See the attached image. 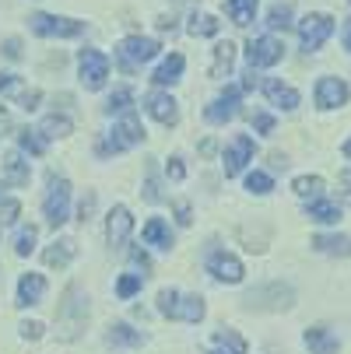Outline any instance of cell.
<instances>
[{
    "label": "cell",
    "instance_id": "14",
    "mask_svg": "<svg viewBox=\"0 0 351 354\" xmlns=\"http://www.w3.org/2000/svg\"><path fill=\"white\" fill-rule=\"evenodd\" d=\"M348 102V84L341 77H320L316 84V106L320 109H341Z\"/></svg>",
    "mask_w": 351,
    "mask_h": 354
},
{
    "label": "cell",
    "instance_id": "45",
    "mask_svg": "<svg viewBox=\"0 0 351 354\" xmlns=\"http://www.w3.org/2000/svg\"><path fill=\"white\" fill-rule=\"evenodd\" d=\"M4 57H8V60H18V57H21V42H18V39H8V42H4Z\"/></svg>",
    "mask_w": 351,
    "mask_h": 354
},
{
    "label": "cell",
    "instance_id": "50",
    "mask_svg": "<svg viewBox=\"0 0 351 354\" xmlns=\"http://www.w3.org/2000/svg\"><path fill=\"white\" fill-rule=\"evenodd\" d=\"M341 151H344V155L351 158V140H344V147H341Z\"/></svg>",
    "mask_w": 351,
    "mask_h": 354
},
{
    "label": "cell",
    "instance_id": "13",
    "mask_svg": "<svg viewBox=\"0 0 351 354\" xmlns=\"http://www.w3.org/2000/svg\"><path fill=\"white\" fill-rule=\"evenodd\" d=\"M208 270L218 281H225V284H239L242 281V263L232 257V252H222V249H215L211 257H208Z\"/></svg>",
    "mask_w": 351,
    "mask_h": 354
},
{
    "label": "cell",
    "instance_id": "39",
    "mask_svg": "<svg viewBox=\"0 0 351 354\" xmlns=\"http://www.w3.org/2000/svg\"><path fill=\"white\" fill-rule=\"evenodd\" d=\"M137 291H141V274L120 277V284H116V295H120V298H130V295H137Z\"/></svg>",
    "mask_w": 351,
    "mask_h": 354
},
{
    "label": "cell",
    "instance_id": "28",
    "mask_svg": "<svg viewBox=\"0 0 351 354\" xmlns=\"http://www.w3.org/2000/svg\"><path fill=\"white\" fill-rule=\"evenodd\" d=\"M71 130H74V123H71L67 116H46V120L39 123V133L49 137V140H53V137H67Z\"/></svg>",
    "mask_w": 351,
    "mask_h": 354
},
{
    "label": "cell",
    "instance_id": "19",
    "mask_svg": "<svg viewBox=\"0 0 351 354\" xmlns=\"http://www.w3.org/2000/svg\"><path fill=\"white\" fill-rule=\"evenodd\" d=\"M306 347L313 351V354H337V337L327 330V326H309L306 330Z\"/></svg>",
    "mask_w": 351,
    "mask_h": 354
},
{
    "label": "cell",
    "instance_id": "37",
    "mask_svg": "<svg viewBox=\"0 0 351 354\" xmlns=\"http://www.w3.org/2000/svg\"><path fill=\"white\" fill-rule=\"evenodd\" d=\"M271 186H274V183H271L267 172H249V176H246V189H249V193H260V196H264V193H271Z\"/></svg>",
    "mask_w": 351,
    "mask_h": 354
},
{
    "label": "cell",
    "instance_id": "12",
    "mask_svg": "<svg viewBox=\"0 0 351 354\" xmlns=\"http://www.w3.org/2000/svg\"><path fill=\"white\" fill-rule=\"evenodd\" d=\"M253 155H257L253 137L239 133V137L232 140V147L225 151V176H239V172L246 169V162H253Z\"/></svg>",
    "mask_w": 351,
    "mask_h": 354
},
{
    "label": "cell",
    "instance_id": "18",
    "mask_svg": "<svg viewBox=\"0 0 351 354\" xmlns=\"http://www.w3.org/2000/svg\"><path fill=\"white\" fill-rule=\"evenodd\" d=\"M46 295V277L42 274H25L18 281V306H35Z\"/></svg>",
    "mask_w": 351,
    "mask_h": 354
},
{
    "label": "cell",
    "instance_id": "26",
    "mask_svg": "<svg viewBox=\"0 0 351 354\" xmlns=\"http://www.w3.org/2000/svg\"><path fill=\"white\" fill-rule=\"evenodd\" d=\"M183 67H186V60H183L179 53H172V57H169V60L152 74V81H155V84H176V81H179V74H183Z\"/></svg>",
    "mask_w": 351,
    "mask_h": 354
},
{
    "label": "cell",
    "instance_id": "9",
    "mask_svg": "<svg viewBox=\"0 0 351 354\" xmlns=\"http://www.w3.org/2000/svg\"><path fill=\"white\" fill-rule=\"evenodd\" d=\"M281 57H285V42L274 39V35L249 39V46H246V60H249V67H274Z\"/></svg>",
    "mask_w": 351,
    "mask_h": 354
},
{
    "label": "cell",
    "instance_id": "4",
    "mask_svg": "<svg viewBox=\"0 0 351 354\" xmlns=\"http://www.w3.org/2000/svg\"><path fill=\"white\" fill-rule=\"evenodd\" d=\"M141 140H144L141 120H137L134 109H127L123 120L113 127V133H109L102 144H98V155H116V151H127V147H134V144H141Z\"/></svg>",
    "mask_w": 351,
    "mask_h": 354
},
{
    "label": "cell",
    "instance_id": "22",
    "mask_svg": "<svg viewBox=\"0 0 351 354\" xmlns=\"http://www.w3.org/2000/svg\"><path fill=\"white\" fill-rule=\"evenodd\" d=\"M313 249L327 252V257H351V239L348 235H316Z\"/></svg>",
    "mask_w": 351,
    "mask_h": 354
},
{
    "label": "cell",
    "instance_id": "47",
    "mask_svg": "<svg viewBox=\"0 0 351 354\" xmlns=\"http://www.w3.org/2000/svg\"><path fill=\"white\" fill-rule=\"evenodd\" d=\"M341 186H344V204H351V172H341Z\"/></svg>",
    "mask_w": 351,
    "mask_h": 354
},
{
    "label": "cell",
    "instance_id": "11",
    "mask_svg": "<svg viewBox=\"0 0 351 354\" xmlns=\"http://www.w3.org/2000/svg\"><path fill=\"white\" fill-rule=\"evenodd\" d=\"M0 95H8V98H15V102L25 109V113H32L35 106H39V88H28L21 77H15V74H0Z\"/></svg>",
    "mask_w": 351,
    "mask_h": 354
},
{
    "label": "cell",
    "instance_id": "43",
    "mask_svg": "<svg viewBox=\"0 0 351 354\" xmlns=\"http://www.w3.org/2000/svg\"><path fill=\"white\" fill-rule=\"evenodd\" d=\"M91 211H95V193H88V196L81 200V207H78V218H81V221H88V218H91Z\"/></svg>",
    "mask_w": 351,
    "mask_h": 354
},
{
    "label": "cell",
    "instance_id": "33",
    "mask_svg": "<svg viewBox=\"0 0 351 354\" xmlns=\"http://www.w3.org/2000/svg\"><path fill=\"white\" fill-rule=\"evenodd\" d=\"M215 344L228 347L232 354H246V340H242L235 330H218V333H215Z\"/></svg>",
    "mask_w": 351,
    "mask_h": 354
},
{
    "label": "cell",
    "instance_id": "48",
    "mask_svg": "<svg viewBox=\"0 0 351 354\" xmlns=\"http://www.w3.org/2000/svg\"><path fill=\"white\" fill-rule=\"evenodd\" d=\"M344 49H348V53H351V18L344 21Z\"/></svg>",
    "mask_w": 351,
    "mask_h": 354
},
{
    "label": "cell",
    "instance_id": "46",
    "mask_svg": "<svg viewBox=\"0 0 351 354\" xmlns=\"http://www.w3.org/2000/svg\"><path fill=\"white\" fill-rule=\"evenodd\" d=\"M176 221L179 225H190L193 218H190V204H186V200H179V204H176Z\"/></svg>",
    "mask_w": 351,
    "mask_h": 354
},
{
    "label": "cell",
    "instance_id": "24",
    "mask_svg": "<svg viewBox=\"0 0 351 354\" xmlns=\"http://www.w3.org/2000/svg\"><path fill=\"white\" fill-rule=\"evenodd\" d=\"M28 162L18 155V151H11V155H4V179L11 183V186H25L28 183Z\"/></svg>",
    "mask_w": 351,
    "mask_h": 354
},
{
    "label": "cell",
    "instance_id": "7",
    "mask_svg": "<svg viewBox=\"0 0 351 354\" xmlns=\"http://www.w3.org/2000/svg\"><path fill=\"white\" fill-rule=\"evenodd\" d=\"M78 67H81V84L88 91H98L109 77V57L98 53V49H81L78 53Z\"/></svg>",
    "mask_w": 351,
    "mask_h": 354
},
{
    "label": "cell",
    "instance_id": "32",
    "mask_svg": "<svg viewBox=\"0 0 351 354\" xmlns=\"http://www.w3.org/2000/svg\"><path fill=\"white\" fill-rule=\"evenodd\" d=\"M18 144L28 151V155H46V140L39 137V130H21L18 133Z\"/></svg>",
    "mask_w": 351,
    "mask_h": 354
},
{
    "label": "cell",
    "instance_id": "44",
    "mask_svg": "<svg viewBox=\"0 0 351 354\" xmlns=\"http://www.w3.org/2000/svg\"><path fill=\"white\" fill-rule=\"evenodd\" d=\"M130 263H134V267H141V270H152V260H147L141 249H130Z\"/></svg>",
    "mask_w": 351,
    "mask_h": 354
},
{
    "label": "cell",
    "instance_id": "31",
    "mask_svg": "<svg viewBox=\"0 0 351 354\" xmlns=\"http://www.w3.org/2000/svg\"><path fill=\"white\" fill-rule=\"evenodd\" d=\"M295 193L306 196V200H313V196L323 193V179H320V176H298V179H295Z\"/></svg>",
    "mask_w": 351,
    "mask_h": 354
},
{
    "label": "cell",
    "instance_id": "5",
    "mask_svg": "<svg viewBox=\"0 0 351 354\" xmlns=\"http://www.w3.org/2000/svg\"><path fill=\"white\" fill-rule=\"evenodd\" d=\"M67 207H71V183L49 176V193H46V200H42L46 221L53 225V228H60V225L67 221Z\"/></svg>",
    "mask_w": 351,
    "mask_h": 354
},
{
    "label": "cell",
    "instance_id": "1",
    "mask_svg": "<svg viewBox=\"0 0 351 354\" xmlns=\"http://www.w3.org/2000/svg\"><path fill=\"white\" fill-rule=\"evenodd\" d=\"M84 319H88V306L78 288H67L64 291V301L57 309V330H60V340H78L81 330H84Z\"/></svg>",
    "mask_w": 351,
    "mask_h": 354
},
{
    "label": "cell",
    "instance_id": "23",
    "mask_svg": "<svg viewBox=\"0 0 351 354\" xmlns=\"http://www.w3.org/2000/svg\"><path fill=\"white\" fill-rule=\"evenodd\" d=\"M232 64H235V46L232 42H218L215 46V64H211V77L222 81L232 74Z\"/></svg>",
    "mask_w": 351,
    "mask_h": 354
},
{
    "label": "cell",
    "instance_id": "2",
    "mask_svg": "<svg viewBox=\"0 0 351 354\" xmlns=\"http://www.w3.org/2000/svg\"><path fill=\"white\" fill-rule=\"evenodd\" d=\"M159 49H162V46H159L155 39H147V35H130V39H123V42L116 46V64H120L123 74H134L141 64L155 60Z\"/></svg>",
    "mask_w": 351,
    "mask_h": 354
},
{
    "label": "cell",
    "instance_id": "34",
    "mask_svg": "<svg viewBox=\"0 0 351 354\" xmlns=\"http://www.w3.org/2000/svg\"><path fill=\"white\" fill-rule=\"evenodd\" d=\"M35 239H39V232H35L32 225L18 228V239H15V249H18V257H28V252L35 249Z\"/></svg>",
    "mask_w": 351,
    "mask_h": 354
},
{
    "label": "cell",
    "instance_id": "21",
    "mask_svg": "<svg viewBox=\"0 0 351 354\" xmlns=\"http://www.w3.org/2000/svg\"><path fill=\"white\" fill-rule=\"evenodd\" d=\"M78 257V245L71 242V239H60V242H53V245H49L46 252H42V260H46V267H67L71 260Z\"/></svg>",
    "mask_w": 351,
    "mask_h": 354
},
{
    "label": "cell",
    "instance_id": "29",
    "mask_svg": "<svg viewBox=\"0 0 351 354\" xmlns=\"http://www.w3.org/2000/svg\"><path fill=\"white\" fill-rule=\"evenodd\" d=\"M190 35H218L222 32V21L215 15H190Z\"/></svg>",
    "mask_w": 351,
    "mask_h": 354
},
{
    "label": "cell",
    "instance_id": "10",
    "mask_svg": "<svg viewBox=\"0 0 351 354\" xmlns=\"http://www.w3.org/2000/svg\"><path fill=\"white\" fill-rule=\"evenodd\" d=\"M239 98H242V84H232V88H225V95H218L215 102L204 109V120L208 123H228L235 113H239Z\"/></svg>",
    "mask_w": 351,
    "mask_h": 354
},
{
    "label": "cell",
    "instance_id": "20",
    "mask_svg": "<svg viewBox=\"0 0 351 354\" xmlns=\"http://www.w3.org/2000/svg\"><path fill=\"white\" fill-rule=\"evenodd\" d=\"M306 218L309 221H320V225H334L341 218V207L334 204V200H327V196H313L309 207H306Z\"/></svg>",
    "mask_w": 351,
    "mask_h": 354
},
{
    "label": "cell",
    "instance_id": "51",
    "mask_svg": "<svg viewBox=\"0 0 351 354\" xmlns=\"http://www.w3.org/2000/svg\"><path fill=\"white\" fill-rule=\"evenodd\" d=\"M211 354H218V351H211Z\"/></svg>",
    "mask_w": 351,
    "mask_h": 354
},
{
    "label": "cell",
    "instance_id": "49",
    "mask_svg": "<svg viewBox=\"0 0 351 354\" xmlns=\"http://www.w3.org/2000/svg\"><path fill=\"white\" fill-rule=\"evenodd\" d=\"M8 127H11V120H8V113H4V109H0V133H4Z\"/></svg>",
    "mask_w": 351,
    "mask_h": 354
},
{
    "label": "cell",
    "instance_id": "30",
    "mask_svg": "<svg viewBox=\"0 0 351 354\" xmlns=\"http://www.w3.org/2000/svg\"><path fill=\"white\" fill-rule=\"evenodd\" d=\"M106 340H109V344H123V347H137V344H141L144 337H141L137 330H130L127 323H116V326H109Z\"/></svg>",
    "mask_w": 351,
    "mask_h": 354
},
{
    "label": "cell",
    "instance_id": "35",
    "mask_svg": "<svg viewBox=\"0 0 351 354\" xmlns=\"http://www.w3.org/2000/svg\"><path fill=\"white\" fill-rule=\"evenodd\" d=\"M291 25V4H278L267 15V28H288Z\"/></svg>",
    "mask_w": 351,
    "mask_h": 354
},
{
    "label": "cell",
    "instance_id": "40",
    "mask_svg": "<svg viewBox=\"0 0 351 354\" xmlns=\"http://www.w3.org/2000/svg\"><path fill=\"white\" fill-rule=\"evenodd\" d=\"M253 127H257L260 133H271V130H274V120H271L267 113H253Z\"/></svg>",
    "mask_w": 351,
    "mask_h": 354
},
{
    "label": "cell",
    "instance_id": "15",
    "mask_svg": "<svg viewBox=\"0 0 351 354\" xmlns=\"http://www.w3.org/2000/svg\"><path fill=\"white\" fill-rule=\"evenodd\" d=\"M130 228H134V218H130V211H127V207H113V214H109V221H106V242H109L113 249L127 245V239H130Z\"/></svg>",
    "mask_w": 351,
    "mask_h": 354
},
{
    "label": "cell",
    "instance_id": "36",
    "mask_svg": "<svg viewBox=\"0 0 351 354\" xmlns=\"http://www.w3.org/2000/svg\"><path fill=\"white\" fill-rule=\"evenodd\" d=\"M130 102H134V91H130V88H120V91H113V98L106 102V109H109V113H127Z\"/></svg>",
    "mask_w": 351,
    "mask_h": 354
},
{
    "label": "cell",
    "instance_id": "25",
    "mask_svg": "<svg viewBox=\"0 0 351 354\" xmlns=\"http://www.w3.org/2000/svg\"><path fill=\"white\" fill-rule=\"evenodd\" d=\"M144 242H147V245H159V249H169V245H172L169 225H165L162 218H152V221L144 225Z\"/></svg>",
    "mask_w": 351,
    "mask_h": 354
},
{
    "label": "cell",
    "instance_id": "8",
    "mask_svg": "<svg viewBox=\"0 0 351 354\" xmlns=\"http://www.w3.org/2000/svg\"><path fill=\"white\" fill-rule=\"evenodd\" d=\"M330 35H334V18L330 15H306L303 21H298V39H303L306 53L320 49Z\"/></svg>",
    "mask_w": 351,
    "mask_h": 354
},
{
    "label": "cell",
    "instance_id": "6",
    "mask_svg": "<svg viewBox=\"0 0 351 354\" xmlns=\"http://www.w3.org/2000/svg\"><path fill=\"white\" fill-rule=\"evenodd\" d=\"M28 28L42 39H74L84 32V21H74V18H57V15H32L28 18Z\"/></svg>",
    "mask_w": 351,
    "mask_h": 354
},
{
    "label": "cell",
    "instance_id": "17",
    "mask_svg": "<svg viewBox=\"0 0 351 354\" xmlns=\"http://www.w3.org/2000/svg\"><path fill=\"white\" fill-rule=\"evenodd\" d=\"M264 95H267L271 106H281V109H295L298 106V91L288 88V84H281L278 77H267L264 81Z\"/></svg>",
    "mask_w": 351,
    "mask_h": 354
},
{
    "label": "cell",
    "instance_id": "41",
    "mask_svg": "<svg viewBox=\"0 0 351 354\" xmlns=\"http://www.w3.org/2000/svg\"><path fill=\"white\" fill-rule=\"evenodd\" d=\"M165 172H169V179H183L186 176V169H183V158H169V165H165Z\"/></svg>",
    "mask_w": 351,
    "mask_h": 354
},
{
    "label": "cell",
    "instance_id": "38",
    "mask_svg": "<svg viewBox=\"0 0 351 354\" xmlns=\"http://www.w3.org/2000/svg\"><path fill=\"white\" fill-rule=\"evenodd\" d=\"M21 214V204L18 200H0V225H15Z\"/></svg>",
    "mask_w": 351,
    "mask_h": 354
},
{
    "label": "cell",
    "instance_id": "42",
    "mask_svg": "<svg viewBox=\"0 0 351 354\" xmlns=\"http://www.w3.org/2000/svg\"><path fill=\"white\" fill-rule=\"evenodd\" d=\"M18 330H21L25 340H39V337H42V323H21Z\"/></svg>",
    "mask_w": 351,
    "mask_h": 354
},
{
    "label": "cell",
    "instance_id": "16",
    "mask_svg": "<svg viewBox=\"0 0 351 354\" xmlns=\"http://www.w3.org/2000/svg\"><path fill=\"white\" fill-rule=\"evenodd\" d=\"M147 116L159 120L162 127H172L179 120V109H176V98L165 95V91H152L147 95Z\"/></svg>",
    "mask_w": 351,
    "mask_h": 354
},
{
    "label": "cell",
    "instance_id": "27",
    "mask_svg": "<svg viewBox=\"0 0 351 354\" xmlns=\"http://www.w3.org/2000/svg\"><path fill=\"white\" fill-rule=\"evenodd\" d=\"M225 11H228V18L235 25H249V21H253V15H257V0H228Z\"/></svg>",
    "mask_w": 351,
    "mask_h": 354
},
{
    "label": "cell",
    "instance_id": "3",
    "mask_svg": "<svg viewBox=\"0 0 351 354\" xmlns=\"http://www.w3.org/2000/svg\"><path fill=\"white\" fill-rule=\"evenodd\" d=\"M159 313L169 319H183V323H200L204 319V301L197 295H179V291H159Z\"/></svg>",
    "mask_w": 351,
    "mask_h": 354
}]
</instances>
